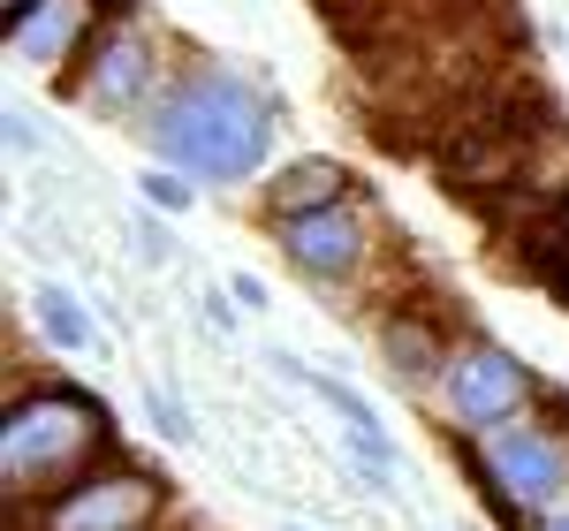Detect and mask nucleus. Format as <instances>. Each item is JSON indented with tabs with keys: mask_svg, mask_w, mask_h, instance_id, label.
I'll use <instances>...</instances> for the list:
<instances>
[{
	"mask_svg": "<svg viewBox=\"0 0 569 531\" xmlns=\"http://www.w3.org/2000/svg\"><path fill=\"white\" fill-rule=\"evenodd\" d=\"M137 130L152 160L182 168L190 182H251L273 152V99L236 69H182Z\"/></svg>",
	"mask_w": 569,
	"mask_h": 531,
	"instance_id": "nucleus-1",
	"label": "nucleus"
},
{
	"mask_svg": "<svg viewBox=\"0 0 569 531\" xmlns=\"http://www.w3.org/2000/svg\"><path fill=\"white\" fill-rule=\"evenodd\" d=\"M107 455H114V418L77 380H23L0 402V493H8V509L53 501L69 479H84Z\"/></svg>",
	"mask_w": 569,
	"mask_h": 531,
	"instance_id": "nucleus-2",
	"label": "nucleus"
},
{
	"mask_svg": "<svg viewBox=\"0 0 569 531\" xmlns=\"http://www.w3.org/2000/svg\"><path fill=\"white\" fill-rule=\"evenodd\" d=\"M168 509H176V493H168L160 471H144L137 455H107L84 479H69L53 501L8 509V524L16 531H168Z\"/></svg>",
	"mask_w": 569,
	"mask_h": 531,
	"instance_id": "nucleus-3",
	"label": "nucleus"
},
{
	"mask_svg": "<svg viewBox=\"0 0 569 531\" xmlns=\"http://www.w3.org/2000/svg\"><path fill=\"white\" fill-rule=\"evenodd\" d=\"M176 84V69L160 61V46L152 31L137 23V16H114V23H99L91 46L77 53V69L61 77L69 99H84L91 114H107V122H144L160 99Z\"/></svg>",
	"mask_w": 569,
	"mask_h": 531,
	"instance_id": "nucleus-4",
	"label": "nucleus"
},
{
	"mask_svg": "<svg viewBox=\"0 0 569 531\" xmlns=\"http://www.w3.org/2000/svg\"><path fill=\"white\" fill-rule=\"evenodd\" d=\"M433 395H440V410H448V425H456V433H501V425L531 418V410L547 402V388L531 380L525 357L501 350L493 334H463Z\"/></svg>",
	"mask_w": 569,
	"mask_h": 531,
	"instance_id": "nucleus-5",
	"label": "nucleus"
},
{
	"mask_svg": "<svg viewBox=\"0 0 569 531\" xmlns=\"http://www.w3.org/2000/svg\"><path fill=\"white\" fill-rule=\"evenodd\" d=\"M266 236L281 243L289 273H305L319 289H350L365 281V266L380 259V221L365 198H342L327 213H297V221H266Z\"/></svg>",
	"mask_w": 569,
	"mask_h": 531,
	"instance_id": "nucleus-6",
	"label": "nucleus"
},
{
	"mask_svg": "<svg viewBox=\"0 0 569 531\" xmlns=\"http://www.w3.org/2000/svg\"><path fill=\"white\" fill-rule=\"evenodd\" d=\"M479 448L493 463V479H501V493L525 517H547V509L569 501V425L547 418V402L517 425H501V433H479Z\"/></svg>",
	"mask_w": 569,
	"mask_h": 531,
	"instance_id": "nucleus-7",
	"label": "nucleus"
},
{
	"mask_svg": "<svg viewBox=\"0 0 569 531\" xmlns=\"http://www.w3.org/2000/svg\"><path fill=\"white\" fill-rule=\"evenodd\" d=\"M372 342H380V357H388V372L402 388H440V372H448V357H456V342H448V327L426 311V297L380 304Z\"/></svg>",
	"mask_w": 569,
	"mask_h": 531,
	"instance_id": "nucleus-8",
	"label": "nucleus"
},
{
	"mask_svg": "<svg viewBox=\"0 0 569 531\" xmlns=\"http://www.w3.org/2000/svg\"><path fill=\"white\" fill-rule=\"evenodd\" d=\"M99 31V0H39L16 31H8V53L23 61V69H39V77H61V69H77V53L91 46Z\"/></svg>",
	"mask_w": 569,
	"mask_h": 531,
	"instance_id": "nucleus-9",
	"label": "nucleus"
},
{
	"mask_svg": "<svg viewBox=\"0 0 569 531\" xmlns=\"http://www.w3.org/2000/svg\"><path fill=\"white\" fill-rule=\"evenodd\" d=\"M342 198H357V176L335 152H305V160H289V168L259 190V213L266 221H297V213H327V206H342Z\"/></svg>",
	"mask_w": 569,
	"mask_h": 531,
	"instance_id": "nucleus-10",
	"label": "nucleus"
},
{
	"mask_svg": "<svg viewBox=\"0 0 569 531\" xmlns=\"http://www.w3.org/2000/svg\"><path fill=\"white\" fill-rule=\"evenodd\" d=\"M31 319H39V334L53 342V350H69V357L91 350V311L77 304L69 281H39V289H31Z\"/></svg>",
	"mask_w": 569,
	"mask_h": 531,
	"instance_id": "nucleus-11",
	"label": "nucleus"
},
{
	"mask_svg": "<svg viewBox=\"0 0 569 531\" xmlns=\"http://www.w3.org/2000/svg\"><path fill=\"white\" fill-rule=\"evenodd\" d=\"M137 198H144L152 213H168V221H182V213L198 206V182L182 176V168H168V160H152V168L137 176Z\"/></svg>",
	"mask_w": 569,
	"mask_h": 531,
	"instance_id": "nucleus-12",
	"label": "nucleus"
},
{
	"mask_svg": "<svg viewBox=\"0 0 569 531\" xmlns=\"http://www.w3.org/2000/svg\"><path fill=\"white\" fill-rule=\"evenodd\" d=\"M144 418H152L168 441H182V448L198 441V418H190V402H176L168 388H144Z\"/></svg>",
	"mask_w": 569,
	"mask_h": 531,
	"instance_id": "nucleus-13",
	"label": "nucleus"
},
{
	"mask_svg": "<svg viewBox=\"0 0 569 531\" xmlns=\"http://www.w3.org/2000/svg\"><path fill=\"white\" fill-rule=\"evenodd\" d=\"M160 221H168V213H152V206H144V221H137V259H144V266H168V259H176Z\"/></svg>",
	"mask_w": 569,
	"mask_h": 531,
	"instance_id": "nucleus-14",
	"label": "nucleus"
},
{
	"mask_svg": "<svg viewBox=\"0 0 569 531\" xmlns=\"http://www.w3.org/2000/svg\"><path fill=\"white\" fill-rule=\"evenodd\" d=\"M0 137H8V152H39V130H31V114H0Z\"/></svg>",
	"mask_w": 569,
	"mask_h": 531,
	"instance_id": "nucleus-15",
	"label": "nucleus"
},
{
	"mask_svg": "<svg viewBox=\"0 0 569 531\" xmlns=\"http://www.w3.org/2000/svg\"><path fill=\"white\" fill-rule=\"evenodd\" d=\"M228 297H236L243 311H266V281H259V273H236V281H228Z\"/></svg>",
	"mask_w": 569,
	"mask_h": 531,
	"instance_id": "nucleus-16",
	"label": "nucleus"
},
{
	"mask_svg": "<svg viewBox=\"0 0 569 531\" xmlns=\"http://www.w3.org/2000/svg\"><path fill=\"white\" fill-rule=\"evenodd\" d=\"M206 327H220V334H236V297H206Z\"/></svg>",
	"mask_w": 569,
	"mask_h": 531,
	"instance_id": "nucleus-17",
	"label": "nucleus"
},
{
	"mask_svg": "<svg viewBox=\"0 0 569 531\" xmlns=\"http://www.w3.org/2000/svg\"><path fill=\"white\" fill-rule=\"evenodd\" d=\"M31 8H39V0H0V39H8V31H16V23H23Z\"/></svg>",
	"mask_w": 569,
	"mask_h": 531,
	"instance_id": "nucleus-18",
	"label": "nucleus"
},
{
	"mask_svg": "<svg viewBox=\"0 0 569 531\" xmlns=\"http://www.w3.org/2000/svg\"><path fill=\"white\" fill-rule=\"evenodd\" d=\"M531 531H569V501H562V509H547V517H531Z\"/></svg>",
	"mask_w": 569,
	"mask_h": 531,
	"instance_id": "nucleus-19",
	"label": "nucleus"
},
{
	"mask_svg": "<svg viewBox=\"0 0 569 531\" xmlns=\"http://www.w3.org/2000/svg\"><path fill=\"white\" fill-rule=\"evenodd\" d=\"M547 221H562V228H569V198H562V206H555V213H547Z\"/></svg>",
	"mask_w": 569,
	"mask_h": 531,
	"instance_id": "nucleus-20",
	"label": "nucleus"
},
{
	"mask_svg": "<svg viewBox=\"0 0 569 531\" xmlns=\"http://www.w3.org/2000/svg\"><path fill=\"white\" fill-rule=\"evenodd\" d=\"M281 531H311V524H281Z\"/></svg>",
	"mask_w": 569,
	"mask_h": 531,
	"instance_id": "nucleus-21",
	"label": "nucleus"
}]
</instances>
